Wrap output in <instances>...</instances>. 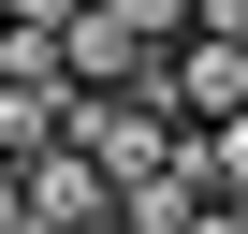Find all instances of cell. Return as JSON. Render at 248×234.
<instances>
[{
	"mask_svg": "<svg viewBox=\"0 0 248 234\" xmlns=\"http://www.w3.org/2000/svg\"><path fill=\"white\" fill-rule=\"evenodd\" d=\"M15 190H30V234H102V219H117V176H102L73 132H44V147L15 161Z\"/></svg>",
	"mask_w": 248,
	"mask_h": 234,
	"instance_id": "obj_1",
	"label": "cell"
},
{
	"mask_svg": "<svg viewBox=\"0 0 248 234\" xmlns=\"http://www.w3.org/2000/svg\"><path fill=\"white\" fill-rule=\"evenodd\" d=\"M161 102H175V117H233V102H248V30H204V15H190V30L161 44Z\"/></svg>",
	"mask_w": 248,
	"mask_h": 234,
	"instance_id": "obj_2",
	"label": "cell"
},
{
	"mask_svg": "<svg viewBox=\"0 0 248 234\" xmlns=\"http://www.w3.org/2000/svg\"><path fill=\"white\" fill-rule=\"evenodd\" d=\"M190 147H204V190L248 205V102H233V117H190Z\"/></svg>",
	"mask_w": 248,
	"mask_h": 234,
	"instance_id": "obj_3",
	"label": "cell"
},
{
	"mask_svg": "<svg viewBox=\"0 0 248 234\" xmlns=\"http://www.w3.org/2000/svg\"><path fill=\"white\" fill-rule=\"evenodd\" d=\"M102 15L132 30V44H175V30H190V0H102Z\"/></svg>",
	"mask_w": 248,
	"mask_h": 234,
	"instance_id": "obj_4",
	"label": "cell"
},
{
	"mask_svg": "<svg viewBox=\"0 0 248 234\" xmlns=\"http://www.w3.org/2000/svg\"><path fill=\"white\" fill-rule=\"evenodd\" d=\"M175 234H248V205H233V190H204V205H190Z\"/></svg>",
	"mask_w": 248,
	"mask_h": 234,
	"instance_id": "obj_5",
	"label": "cell"
},
{
	"mask_svg": "<svg viewBox=\"0 0 248 234\" xmlns=\"http://www.w3.org/2000/svg\"><path fill=\"white\" fill-rule=\"evenodd\" d=\"M0 234H30V190H15V161H0Z\"/></svg>",
	"mask_w": 248,
	"mask_h": 234,
	"instance_id": "obj_6",
	"label": "cell"
}]
</instances>
